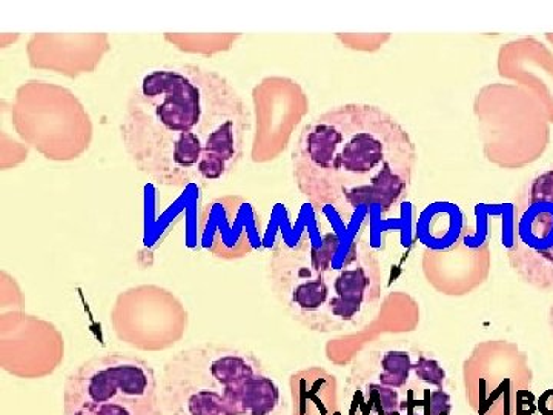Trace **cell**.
<instances>
[{
	"label": "cell",
	"instance_id": "obj_6",
	"mask_svg": "<svg viewBox=\"0 0 553 415\" xmlns=\"http://www.w3.org/2000/svg\"><path fill=\"white\" fill-rule=\"evenodd\" d=\"M159 395V380L148 361L137 355H95L73 371L64 385V415L82 406L140 400Z\"/></svg>",
	"mask_w": 553,
	"mask_h": 415
},
{
	"label": "cell",
	"instance_id": "obj_5",
	"mask_svg": "<svg viewBox=\"0 0 553 415\" xmlns=\"http://www.w3.org/2000/svg\"><path fill=\"white\" fill-rule=\"evenodd\" d=\"M509 252L528 282L553 286V165L532 175L515 195Z\"/></svg>",
	"mask_w": 553,
	"mask_h": 415
},
{
	"label": "cell",
	"instance_id": "obj_4",
	"mask_svg": "<svg viewBox=\"0 0 553 415\" xmlns=\"http://www.w3.org/2000/svg\"><path fill=\"white\" fill-rule=\"evenodd\" d=\"M163 415H274L280 390L254 355L232 346H193L166 361Z\"/></svg>",
	"mask_w": 553,
	"mask_h": 415
},
{
	"label": "cell",
	"instance_id": "obj_3",
	"mask_svg": "<svg viewBox=\"0 0 553 415\" xmlns=\"http://www.w3.org/2000/svg\"><path fill=\"white\" fill-rule=\"evenodd\" d=\"M271 277L292 314L319 330L355 323L377 297L374 259L357 235H303L277 243Z\"/></svg>",
	"mask_w": 553,
	"mask_h": 415
},
{
	"label": "cell",
	"instance_id": "obj_2",
	"mask_svg": "<svg viewBox=\"0 0 553 415\" xmlns=\"http://www.w3.org/2000/svg\"><path fill=\"white\" fill-rule=\"evenodd\" d=\"M417 150L408 130L388 111L346 104L304 125L292 151V177L317 210L341 219L364 206L381 215L406 199L414 181Z\"/></svg>",
	"mask_w": 553,
	"mask_h": 415
},
{
	"label": "cell",
	"instance_id": "obj_9",
	"mask_svg": "<svg viewBox=\"0 0 553 415\" xmlns=\"http://www.w3.org/2000/svg\"><path fill=\"white\" fill-rule=\"evenodd\" d=\"M383 372L379 375L380 383L389 388H401L408 383L410 371H414V361L406 351H389L381 359Z\"/></svg>",
	"mask_w": 553,
	"mask_h": 415
},
{
	"label": "cell",
	"instance_id": "obj_7",
	"mask_svg": "<svg viewBox=\"0 0 553 415\" xmlns=\"http://www.w3.org/2000/svg\"><path fill=\"white\" fill-rule=\"evenodd\" d=\"M519 73L541 88L546 104L553 110V59L537 44L526 42L519 51Z\"/></svg>",
	"mask_w": 553,
	"mask_h": 415
},
{
	"label": "cell",
	"instance_id": "obj_12",
	"mask_svg": "<svg viewBox=\"0 0 553 415\" xmlns=\"http://www.w3.org/2000/svg\"><path fill=\"white\" fill-rule=\"evenodd\" d=\"M452 410V403H450V395L444 392L443 390H434L429 400L428 414L429 415H450Z\"/></svg>",
	"mask_w": 553,
	"mask_h": 415
},
{
	"label": "cell",
	"instance_id": "obj_1",
	"mask_svg": "<svg viewBox=\"0 0 553 415\" xmlns=\"http://www.w3.org/2000/svg\"><path fill=\"white\" fill-rule=\"evenodd\" d=\"M252 126L239 91L217 71L173 64L140 75L126 97L120 141L140 174L168 190L208 186L243 161Z\"/></svg>",
	"mask_w": 553,
	"mask_h": 415
},
{
	"label": "cell",
	"instance_id": "obj_10",
	"mask_svg": "<svg viewBox=\"0 0 553 415\" xmlns=\"http://www.w3.org/2000/svg\"><path fill=\"white\" fill-rule=\"evenodd\" d=\"M369 401L379 415H400L399 392L394 388L380 385L368 386Z\"/></svg>",
	"mask_w": 553,
	"mask_h": 415
},
{
	"label": "cell",
	"instance_id": "obj_11",
	"mask_svg": "<svg viewBox=\"0 0 553 415\" xmlns=\"http://www.w3.org/2000/svg\"><path fill=\"white\" fill-rule=\"evenodd\" d=\"M414 372L417 379L426 381L428 385L443 386L446 372L443 366H439V361L434 359H428L424 355H420L414 363Z\"/></svg>",
	"mask_w": 553,
	"mask_h": 415
},
{
	"label": "cell",
	"instance_id": "obj_8",
	"mask_svg": "<svg viewBox=\"0 0 553 415\" xmlns=\"http://www.w3.org/2000/svg\"><path fill=\"white\" fill-rule=\"evenodd\" d=\"M70 415H163L160 405V395L140 399V400L108 401L102 405L82 406Z\"/></svg>",
	"mask_w": 553,
	"mask_h": 415
}]
</instances>
